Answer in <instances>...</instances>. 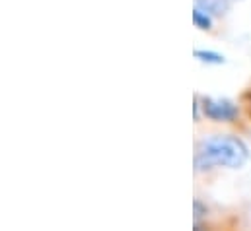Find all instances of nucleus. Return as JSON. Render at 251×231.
<instances>
[{
	"mask_svg": "<svg viewBox=\"0 0 251 231\" xmlns=\"http://www.w3.org/2000/svg\"><path fill=\"white\" fill-rule=\"evenodd\" d=\"M250 160V148L246 142L232 134H214L199 140L195 148V169L208 171L214 167L240 169Z\"/></svg>",
	"mask_w": 251,
	"mask_h": 231,
	"instance_id": "nucleus-1",
	"label": "nucleus"
},
{
	"mask_svg": "<svg viewBox=\"0 0 251 231\" xmlns=\"http://www.w3.org/2000/svg\"><path fill=\"white\" fill-rule=\"evenodd\" d=\"M197 99L204 116L214 122H232L238 116V105L230 99H214L208 95H197Z\"/></svg>",
	"mask_w": 251,
	"mask_h": 231,
	"instance_id": "nucleus-2",
	"label": "nucleus"
},
{
	"mask_svg": "<svg viewBox=\"0 0 251 231\" xmlns=\"http://www.w3.org/2000/svg\"><path fill=\"white\" fill-rule=\"evenodd\" d=\"M193 6L210 14L212 18H222L228 14L232 0H193Z\"/></svg>",
	"mask_w": 251,
	"mask_h": 231,
	"instance_id": "nucleus-3",
	"label": "nucleus"
},
{
	"mask_svg": "<svg viewBox=\"0 0 251 231\" xmlns=\"http://www.w3.org/2000/svg\"><path fill=\"white\" fill-rule=\"evenodd\" d=\"M193 23L201 31H210L212 29V23H214V18L210 14H206V12H202V10H199V8L193 6Z\"/></svg>",
	"mask_w": 251,
	"mask_h": 231,
	"instance_id": "nucleus-4",
	"label": "nucleus"
},
{
	"mask_svg": "<svg viewBox=\"0 0 251 231\" xmlns=\"http://www.w3.org/2000/svg\"><path fill=\"white\" fill-rule=\"evenodd\" d=\"M195 58L201 60V62H206V64H224L226 58L220 53H214V51H204V49H195Z\"/></svg>",
	"mask_w": 251,
	"mask_h": 231,
	"instance_id": "nucleus-5",
	"label": "nucleus"
}]
</instances>
